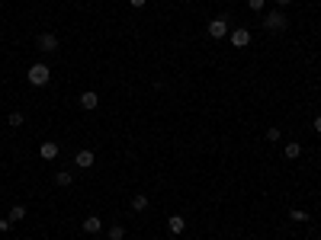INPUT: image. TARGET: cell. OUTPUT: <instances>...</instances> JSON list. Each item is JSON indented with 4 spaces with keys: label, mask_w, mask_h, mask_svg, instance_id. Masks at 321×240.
I'll return each mask as SVG.
<instances>
[{
    "label": "cell",
    "mask_w": 321,
    "mask_h": 240,
    "mask_svg": "<svg viewBox=\"0 0 321 240\" xmlns=\"http://www.w3.org/2000/svg\"><path fill=\"white\" fill-rule=\"evenodd\" d=\"M26 80L32 83V87H49V80H52V67H49V64H42V61H35V64L26 70Z\"/></svg>",
    "instance_id": "cell-1"
},
{
    "label": "cell",
    "mask_w": 321,
    "mask_h": 240,
    "mask_svg": "<svg viewBox=\"0 0 321 240\" xmlns=\"http://www.w3.org/2000/svg\"><path fill=\"white\" fill-rule=\"evenodd\" d=\"M264 26H267L270 32H286V29H289V19H286V13H283V10H270V13L264 16Z\"/></svg>",
    "instance_id": "cell-2"
},
{
    "label": "cell",
    "mask_w": 321,
    "mask_h": 240,
    "mask_svg": "<svg viewBox=\"0 0 321 240\" xmlns=\"http://www.w3.org/2000/svg\"><path fill=\"white\" fill-rule=\"evenodd\" d=\"M35 48H39V52H45V55H55V52H58V35H55V32H42L39 39H35Z\"/></svg>",
    "instance_id": "cell-3"
},
{
    "label": "cell",
    "mask_w": 321,
    "mask_h": 240,
    "mask_svg": "<svg viewBox=\"0 0 321 240\" xmlns=\"http://www.w3.org/2000/svg\"><path fill=\"white\" fill-rule=\"evenodd\" d=\"M228 32H231V26H228V19H225V16L209 22V35H212V39H228Z\"/></svg>",
    "instance_id": "cell-4"
},
{
    "label": "cell",
    "mask_w": 321,
    "mask_h": 240,
    "mask_svg": "<svg viewBox=\"0 0 321 240\" xmlns=\"http://www.w3.org/2000/svg\"><path fill=\"white\" fill-rule=\"evenodd\" d=\"M228 42H231L234 48H247V45H251V32H247L244 26H238V29L228 32Z\"/></svg>",
    "instance_id": "cell-5"
},
{
    "label": "cell",
    "mask_w": 321,
    "mask_h": 240,
    "mask_svg": "<svg viewBox=\"0 0 321 240\" xmlns=\"http://www.w3.org/2000/svg\"><path fill=\"white\" fill-rule=\"evenodd\" d=\"M93 163H97V154H93L90 148H84V151L74 154V166H80V170H90Z\"/></svg>",
    "instance_id": "cell-6"
},
{
    "label": "cell",
    "mask_w": 321,
    "mask_h": 240,
    "mask_svg": "<svg viewBox=\"0 0 321 240\" xmlns=\"http://www.w3.org/2000/svg\"><path fill=\"white\" fill-rule=\"evenodd\" d=\"M97 106H100V96L93 93V90H84V93H80V109L93 112V109H97Z\"/></svg>",
    "instance_id": "cell-7"
},
{
    "label": "cell",
    "mask_w": 321,
    "mask_h": 240,
    "mask_svg": "<svg viewBox=\"0 0 321 240\" xmlns=\"http://www.w3.org/2000/svg\"><path fill=\"white\" fill-rule=\"evenodd\" d=\"M167 231L170 234H183L186 231V218H183V214H170V218H167Z\"/></svg>",
    "instance_id": "cell-8"
},
{
    "label": "cell",
    "mask_w": 321,
    "mask_h": 240,
    "mask_svg": "<svg viewBox=\"0 0 321 240\" xmlns=\"http://www.w3.org/2000/svg\"><path fill=\"white\" fill-rule=\"evenodd\" d=\"M39 154H42V160H55L58 157V144L55 141H42L39 144Z\"/></svg>",
    "instance_id": "cell-9"
},
{
    "label": "cell",
    "mask_w": 321,
    "mask_h": 240,
    "mask_svg": "<svg viewBox=\"0 0 321 240\" xmlns=\"http://www.w3.org/2000/svg\"><path fill=\"white\" fill-rule=\"evenodd\" d=\"M103 231V221L97 218V214H87L84 218V234H100Z\"/></svg>",
    "instance_id": "cell-10"
},
{
    "label": "cell",
    "mask_w": 321,
    "mask_h": 240,
    "mask_svg": "<svg viewBox=\"0 0 321 240\" xmlns=\"http://www.w3.org/2000/svg\"><path fill=\"white\" fill-rule=\"evenodd\" d=\"M299 154H302V144H295V141H289L286 148H283V157H286V160H295Z\"/></svg>",
    "instance_id": "cell-11"
},
{
    "label": "cell",
    "mask_w": 321,
    "mask_h": 240,
    "mask_svg": "<svg viewBox=\"0 0 321 240\" xmlns=\"http://www.w3.org/2000/svg\"><path fill=\"white\" fill-rule=\"evenodd\" d=\"M55 183L65 189V186H71V183H74V173H68V170H58V173H55Z\"/></svg>",
    "instance_id": "cell-12"
},
{
    "label": "cell",
    "mask_w": 321,
    "mask_h": 240,
    "mask_svg": "<svg viewBox=\"0 0 321 240\" xmlns=\"http://www.w3.org/2000/svg\"><path fill=\"white\" fill-rule=\"evenodd\" d=\"M7 218L13 221V224H16V221H23V218H26V205H13V208H10V214H7Z\"/></svg>",
    "instance_id": "cell-13"
},
{
    "label": "cell",
    "mask_w": 321,
    "mask_h": 240,
    "mask_svg": "<svg viewBox=\"0 0 321 240\" xmlns=\"http://www.w3.org/2000/svg\"><path fill=\"white\" fill-rule=\"evenodd\" d=\"M129 205H132V211H145V208H148V196H135Z\"/></svg>",
    "instance_id": "cell-14"
},
{
    "label": "cell",
    "mask_w": 321,
    "mask_h": 240,
    "mask_svg": "<svg viewBox=\"0 0 321 240\" xmlns=\"http://www.w3.org/2000/svg\"><path fill=\"white\" fill-rule=\"evenodd\" d=\"M110 240H125V227L122 224H110Z\"/></svg>",
    "instance_id": "cell-15"
},
{
    "label": "cell",
    "mask_w": 321,
    "mask_h": 240,
    "mask_svg": "<svg viewBox=\"0 0 321 240\" xmlns=\"http://www.w3.org/2000/svg\"><path fill=\"white\" fill-rule=\"evenodd\" d=\"M289 218L299 221V224H305V221H308V211H302V208H289Z\"/></svg>",
    "instance_id": "cell-16"
},
{
    "label": "cell",
    "mask_w": 321,
    "mask_h": 240,
    "mask_svg": "<svg viewBox=\"0 0 321 240\" xmlns=\"http://www.w3.org/2000/svg\"><path fill=\"white\" fill-rule=\"evenodd\" d=\"M7 125H10V128H19V125H23V112H10V115H7Z\"/></svg>",
    "instance_id": "cell-17"
},
{
    "label": "cell",
    "mask_w": 321,
    "mask_h": 240,
    "mask_svg": "<svg viewBox=\"0 0 321 240\" xmlns=\"http://www.w3.org/2000/svg\"><path fill=\"white\" fill-rule=\"evenodd\" d=\"M267 141H273V144L280 141V128H276V125H273V128H267Z\"/></svg>",
    "instance_id": "cell-18"
},
{
    "label": "cell",
    "mask_w": 321,
    "mask_h": 240,
    "mask_svg": "<svg viewBox=\"0 0 321 240\" xmlns=\"http://www.w3.org/2000/svg\"><path fill=\"white\" fill-rule=\"evenodd\" d=\"M7 231H13V221H10V218H0V234H7Z\"/></svg>",
    "instance_id": "cell-19"
},
{
    "label": "cell",
    "mask_w": 321,
    "mask_h": 240,
    "mask_svg": "<svg viewBox=\"0 0 321 240\" xmlns=\"http://www.w3.org/2000/svg\"><path fill=\"white\" fill-rule=\"evenodd\" d=\"M247 7H251L254 13H260V10H264V0H247Z\"/></svg>",
    "instance_id": "cell-20"
},
{
    "label": "cell",
    "mask_w": 321,
    "mask_h": 240,
    "mask_svg": "<svg viewBox=\"0 0 321 240\" xmlns=\"http://www.w3.org/2000/svg\"><path fill=\"white\" fill-rule=\"evenodd\" d=\"M129 4H132L135 10H141V7H145V4H148V0H129Z\"/></svg>",
    "instance_id": "cell-21"
},
{
    "label": "cell",
    "mask_w": 321,
    "mask_h": 240,
    "mask_svg": "<svg viewBox=\"0 0 321 240\" xmlns=\"http://www.w3.org/2000/svg\"><path fill=\"white\" fill-rule=\"evenodd\" d=\"M315 131H318V135H321V115L315 118Z\"/></svg>",
    "instance_id": "cell-22"
},
{
    "label": "cell",
    "mask_w": 321,
    "mask_h": 240,
    "mask_svg": "<svg viewBox=\"0 0 321 240\" xmlns=\"http://www.w3.org/2000/svg\"><path fill=\"white\" fill-rule=\"evenodd\" d=\"M276 4H280V10H283V7H289V4H292V0H276Z\"/></svg>",
    "instance_id": "cell-23"
},
{
    "label": "cell",
    "mask_w": 321,
    "mask_h": 240,
    "mask_svg": "<svg viewBox=\"0 0 321 240\" xmlns=\"http://www.w3.org/2000/svg\"><path fill=\"white\" fill-rule=\"evenodd\" d=\"M183 4H186V0H183Z\"/></svg>",
    "instance_id": "cell-24"
}]
</instances>
